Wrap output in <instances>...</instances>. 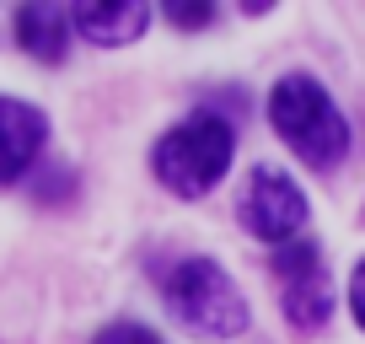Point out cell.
Returning a JSON list of instances; mask_svg holds the SVG:
<instances>
[{
    "label": "cell",
    "mask_w": 365,
    "mask_h": 344,
    "mask_svg": "<svg viewBox=\"0 0 365 344\" xmlns=\"http://www.w3.org/2000/svg\"><path fill=\"white\" fill-rule=\"evenodd\" d=\"M231 156H237V129H231L220 113L199 108V113H188L182 124H172L167 135L156 140L150 167H156V178L172 188V194L205 199L231 172Z\"/></svg>",
    "instance_id": "1"
},
{
    "label": "cell",
    "mask_w": 365,
    "mask_h": 344,
    "mask_svg": "<svg viewBox=\"0 0 365 344\" xmlns=\"http://www.w3.org/2000/svg\"><path fill=\"white\" fill-rule=\"evenodd\" d=\"M48 140V118L33 103H16V97H0V188L16 183L27 167L38 161Z\"/></svg>",
    "instance_id": "6"
},
{
    "label": "cell",
    "mask_w": 365,
    "mask_h": 344,
    "mask_svg": "<svg viewBox=\"0 0 365 344\" xmlns=\"http://www.w3.org/2000/svg\"><path fill=\"white\" fill-rule=\"evenodd\" d=\"M274 275H279V307H285L296 333H317L333 318V280L322 269L317 242L296 237L274 253Z\"/></svg>",
    "instance_id": "4"
},
{
    "label": "cell",
    "mask_w": 365,
    "mask_h": 344,
    "mask_svg": "<svg viewBox=\"0 0 365 344\" xmlns=\"http://www.w3.org/2000/svg\"><path fill=\"white\" fill-rule=\"evenodd\" d=\"M161 11H167V22H172V27H210V22H215V6H205V0H199V6H182V0H167Z\"/></svg>",
    "instance_id": "10"
},
{
    "label": "cell",
    "mask_w": 365,
    "mask_h": 344,
    "mask_svg": "<svg viewBox=\"0 0 365 344\" xmlns=\"http://www.w3.org/2000/svg\"><path fill=\"white\" fill-rule=\"evenodd\" d=\"M16 44L43 65H59L70 49V16L59 6H16Z\"/></svg>",
    "instance_id": "8"
},
{
    "label": "cell",
    "mask_w": 365,
    "mask_h": 344,
    "mask_svg": "<svg viewBox=\"0 0 365 344\" xmlns=\"http://www.w3.org/2000/svg\"><path fill=\"white\" fill-rule=\"evenodd\" d=\"M70 16H76V33L86 44L118 49V44H135L145 33L150 6H140V0H81V6H70Z\"/></svg>",
    "instance_id": "7"
},
{
    "label": "cell",
    "mask_w": 365,
    "mask_h": 344,
    "mask_svg": "<svg viewBox=\"0 0 365 344\" xmlns=\"http://www.w3.org/2000/svg\"><path fill=\"white\" fill-rule=\"evenodd\" d=\"M91 344H167L156 328H145V323H108V328H97V339Z\"/></svg>",
    "instance_id": "9"
},
{
    "label": "cell",
    "mask_w": 365,
    "mask_h": 344,
    "mask_svg": "<svg viewBox=\"0 0 365 344\" xmlns=\"http://www.w3.org/2000/svg\"><path fill=\"white\" fill-rule=\"evenodd\" d=\"M269 124L279 129L290 151L307 167H339L349 151V124H344L339 103L322 92V81L312 76H285L269 92Z\"/></svg>",
    "instance_id": "2"
},
{
    "label": "cell",
    "mask_w": 365,
    "mask_h": 344,
    "mask_svg": "<svg viewBox=\"0 0 365 344\" xmlns=\"http://www.w3.org/2000/svg\"><path fill=\"white\" fill-rule=\"evenodd\" d=\"M167 312L194 339H237L247 328V296L215 258H182L167 275Z\"/></svg>",
    "instance_id": "3"
},
{
    "label": "cell",
    "mask_w": 365,
    "mask_h": 344,
    "mask_svg": "<svg viewBox=\"0 0 365 344\" xmlns=\"http://www.w3.org/2000/svg\"><path fill=\"white\" fill-rule=\"evenodd\" d=\"M237 221L252 231L258 242H274V248H285L296 242V231L307 226V194L296 188V178L279 167H252L247 188L237 199Z\"/></svg>",
    "instance_id": "5"
},
{
    "label": "cell",
    "mask_w": 365,
    "mask_h": 344,
    "mask_svg": "<svg viewBox=\"0 0 365 344\" xmlns=\"http://www.w3.org/2000/svg\"><path fill=\"white\" fill-rule=\"evenodd\" d=\"M349 307H354V323L365 328V258L354 264V280H349Z\"/></svg>",
    "instance_id": "11"
}]
</instances>
